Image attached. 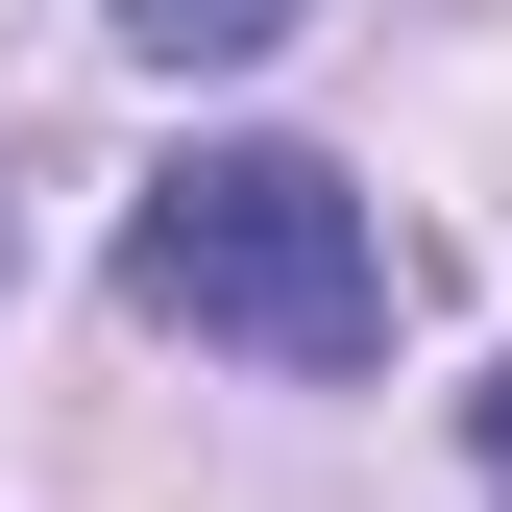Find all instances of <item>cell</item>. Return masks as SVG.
Listing matches in <instances>:
<instances>
[{"label": "cell", "instance_id": "6da1fadb", "mask_svg": "<svg viewBox=\"0 0 512 512\" xmlns=\"http://www.w3.org/2000/svg\"><path fill=\"white\" fill-rule=\"evenodd\" d=\"M122 293L244 366H391V244L317 147H171L147 220H122Z\"/></svg>", "mask_w": 512, "mask_h": 512}, {"label": "cell", "instance_id": "7a4b0ae2", "mask_svg": "<svg viewBox=\"0 0 512 512\" xmlns=\"http://www.w3.org/2000/svg\"><path fill=\"white\" fill-rule=\"evenodd\" d=\"M317 0H122V49H171V74H244V49H293Z\"/></svg>", "mask_w": 512, "mask_h": 512}, {"label": "cell", "instance_id": "3957f363", "mask_svg": "<svg viewBox=\"0 0 512 512\" xmlns=\"http://www.w3.org/2000/svg\"><path fill=\"white\" fill-rule=\"evenodd\" d=\"M464 439H488V512H512V366H488V391H464Z\"/></svg>", "mask_w": 512, "mask_h": 512}]
</instances>
